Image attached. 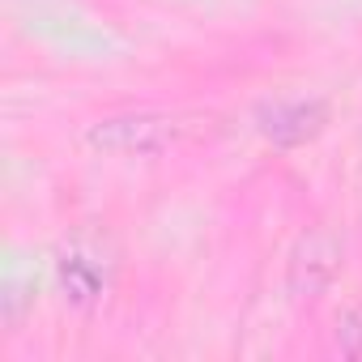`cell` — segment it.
Masks as SVG:
<instances>
[{
	"label": "cell",
	"instance_id": "7a4b0ae2",
	"mask_svg": "<svg viewBox=\"0 0 362 362\" xmlns=\"http://www.w3.org/2000/svg\"><path fill=\"white\" fill-rule=\"evenodd\" d=\"M337 260H341V252L324 230H311L307 239H298V247L290 256V290H294V298H320L337 277Z\"/></svg>",
	"mask_w": 362,
	"mask_h": 362
},
{
	"label": "cell",
	"instance_id": "5b68a950",
	"mask_svg": "<svg viewBox=\"0 0 362 362\" xmlns=\"http://www.w3.org/2000/svg\"><path fill=\"white\" fill-rule=\"evenodd\" d=\"M337 345H341V354H349V358H358V354H362V311H349V315H341Z\"/></svg>",
	"mask_w": 362,
	"mask_h": 362
},
{
	"label": "cell",
	"instance_id": "6da1fadb",
	"mask_svg": "<svg viewBox=\"0 0 362 362\" xmlns=\"http://www.w3.org/2000/svg\"><path fill=\"white\" fill-rule=\"evenodd\" d=\"M170 136L175 128L158 115H119V119H103L90 132V141L111 153H158L170 145Z\"/></svg>",
	"mask_w": 362,
	"mask_h": 362
},
{
	"label": "cell",
	"instance_id": "3957f363",
	"mask_svg": "<svg viewBox=\"0 0 362 362\" xmlns=\"http://www.w3.org/2000/svg\"><path fill=\"white\" fill-rule=\"evenodd\" d=\"M324 103H273L260 111V132L273 145H303L324 128Z\"/></svg>",
	"mask_w": 362,
	"mask_h": 362
},
{
	"label": "cell",
	"instance_id": "277c9868",
	"mask_svg": "<svg viewBox=\"0 0 362 362\" xmlns=\"http://www.w3.org/2000/svg\"><path fill=\"white\" fill-rule=\"evenodd\" d=\"M60 277H64L69 298H77V303H90V298L103 290L98 269H94L90 260H81V256H64V260H60Z\"/></svg>",
	"mask_w": 362,
	"mask_h": 362
}]
</instances>
